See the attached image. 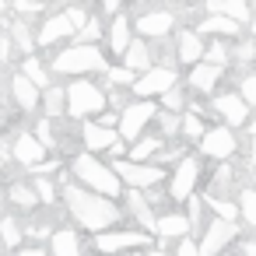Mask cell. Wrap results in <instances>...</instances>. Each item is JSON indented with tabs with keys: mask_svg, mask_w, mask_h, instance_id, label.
Wrapping results in <instances>:
<instances>
[{
	"mask_svg": "<svg viewBox=\"0 0 256 256\" xmlns=\"http://www.w3.org/2000/svg\"><path fill=\"white\" fill-rule=\"evenodd\" d=\"M60 200H64V210L70 214V221H74L81 232H92V235L102 232V228H112V224H120V221L126 218V210H123L112 196L95 193V190L81 186L78 179L67 182V186H60Z\"/></svg>",
	"mask_w": 256,
	"mask_h": 256,
	"instance_id": "6da1fadb",
	"label": "cell"
},
{
	"mask_svg": "<svg viewBox=\"0 0 256 256\" xmlns=\"http://www.w3.org/2000/svg\"><path fill=\"white\" fill-rule=\"evenodd\" d=\"M106 67H109V56L98 50V42L60 46L56 56L50 60L53 78H98V74H106Z\"/></svg>",
	"mask_w": 256,
	"mask_h": 256,
	"instance_id": "7a4b0ae2",
	"label": "cell"
},
{
	"mask_svg": "<svg viewBox=\"0 0 256 256\" xmlns=\"http://www.w3.org/2000/svg\"><path fill=\"white\" fill-rule=\"evenodd\" d=\"M70 176L81 182V186H88V190H95V193H106V196H112V200H120L123 196V179L116 176V168L109 165V162H102L98 154H92V151H78L74 158H70Z\"/></svg>",
	"mask_w": 256,
	"mask_h": 256,
	"instance_id": "3957f363",
	"label": "cell"
},
{
	"mask_svg": "<svg viewBox=\"0 0 256 256\" xmlns=\"http://www.w3.org/2000/svg\"><path fill=\"white\" fill-rule=\"evenodd\" d=\"M92 246H95V252L98 256H123V252H130V249H148V246H154V232H148V228H140V224H126V228H102V232H95L92 235Z\"/></svg>",
	"mask_w": 256,
	"mask_h": 256,
	"instance_id": "277c9868",
	"label": "cell"
},
{
	"mask_svg": "<svg viewBox=\"0 0 256 256\" xmlns=\"http://www.w3.org/2000/svg\"><path fill=\"white\" fill-rule=\"evenodd\" d=\"M106 109V88L92 78H74L67 84V116L70 120H92Z\"/></svg>",
	"mask_w": 256,
	"mask_h": 256,
	"instance_id": "5b68a950",
	"label": "cell"
},
{
	"mask_svg": "<svg viewBox=\"0 0 256 256\" xmlns=\"http://www.w3.org/2000/svg\"><path fill=\"white\" fill-rule=\"evenodd\" d=\"M200 176H204V158L193 154V151L182 154V158L172 165L168 179H165V190H168L172 204H186V200L200 190Z\"/></svg>",
	"mask_w": 256,
	"mask_h": 256,
	"instance_id": "8992f818",
	"label": "cell"
},
{
	"mask_svg": "<svg viewBox=\"0 0 256 256\" xmlns=\"http://www.w3.org/2000/svg\"><path fill=\"white\" fill-rule=\"evenodd\" d=\"M78 134H81V148L92 151V154H109V158H123L126 154V140L120 137L116 126H102L98 120H81L78 123Z\"/></svg>",
	"mask_w": 256,
	"mask_h": 256,
	"instance_id": "52a82bcc",
	"label": "cell"
},
{
	"mask_svg": "<svg viewBox=\"0 0 256 256\" xmlns=\"http://www.w3.org/2000/svg\"><path fill=\"white\" fill-rule=\"evenodd\" d=\"M196 151L200 158L207 162H235L242 144H238V130L228 126V123H218V126H207L204 137L196 140Z\"/></svg>",
	"mask_w": 256,
	"mask_h": 256,
	"instance_id": "ba28073f",
	"label": "cell"
},
{
	"mask_svg": "<svg viewBox=\"0 0 256 256\" xmlns=\"http://www.w3.org/2000/svg\"><path fill=\"white\" fill-rule=\"evenodd\" d=\"M112 168L123 179V186H130V190H154V186H162L168 179V168L165 165H158V162H134L126 154L123 158H112Z\"/></svg>",
	"mask_w": 256,
	"mask_h": 256,
	"instance_id": "9c48e42d",
	"label": "cell"
},
{
	"mask_svg": "<svg viewBox=\"0 0 256 256\" xmlns=\"http://www.w3.org/2000/svg\"><path fill=\"white\" fill-rule=\"evenodd\" d=\"M158 98H134L123 112H120V137L130 144V140H137L140 134H148L151 126H154V116H158Z\"/></svg>",
	"mask_w": 256,
	"mask_h": 256,
	"instance_id": "30bf717a",
	"label": "cell"
},
{
	"mask_svg": "<svg viewBox=\"0 0 256 256\" xmlns=\"http://www.w3.org/2000/svg\"><path fill=\"white\" fill-rule=\"evenodd\" d=\"M176 84H179V67L176 64H154L144 74H137V81L130 84V92H134V98H162Z\"/></svg>",
	"mask_w": 256,
	"mask_h": 256,
	"instance_id": "8fae6325",
	"label": "cell"
},
{
	"mask_svg": "<svg viewBox=\"0 0 256 256\" xmlns=\"http://www.w3.org/2000/svg\"><path fill=\"white\" fill-rule=\"evenodd\" d=\"M238 221H224V218H207L204 228L196 232V242H200V252L204 256H218L221 249H228L232 242H238Z\"/></svg>",
	"mask_w": 256,
	"mask_h": 256,
	"instance_id": "7c38bea8",
	"label": "cell"
},
{
	"mask_svg": "<svg viewBox=\"0 0 256 256\" xmlns=\"http://www.w3.org/2000/svg\"><path fill=\"white\" fill-rule=\"evenodd\" d=\"M176 25H179V18L172 11H165V8H151V11H140L134 18V32L144 36L148 42H165L176 32Z\"/></svg>",
	"mask_w": 256,
	"mask_h": 256,
	"instance_id": "4fadbf2b",
	"label": "cell"
},
{
	"mask_svg": "<svg viewBox=\"0 0 256 256\" xmlns=\"http://www.w3.org/2000/svg\"><path fill=\"white\" fill-rule=\"evenodd\" d=\"M210 112H214L221 123L235 126V130H242V126L249 123V116H252V109H249V102L238 95V88H235V92H214V95H210Z\"/></svg>",
	"mask_w": 256,
	"mask_h": 256,
	"instance_id": "5bb4252c",
	"label": "cell"
},
{
	"mask_svg": "<svg viewBox=\"0 0 256 256\" xmlns=\"http://www.w3.org/2000/svg\"><path fill=\"white\" fill-rule=\"evenodd\" d=\"M8 92H11V102L18 106V112H25V116L42 112V88H39L36 81H28L22 70H14V74H11Z\"/></svg>",
	"mask_w": 256,
	"mask_h": 256,
	"instance_id": "9a60e30c",
	"label": "cell"
},
{
	"mask_svg": "<svg viewBox=\"0 0 256 256\" xmlns=\"http://www.w3.org/2000/svg\"><path fill=\"white\" fill-rule=\"evenodd\" d=\"M224 74H228V67H218V64H207V60H196V64L190 67V74H186V88L196 92V95H207V98H210V95L221 88Z\"/></svg>",
	"mask_w": 256,
	"mask_h": 256,
	"instance_id": "2e32d148",
	"label": "cell"
},
{
	"mask_svg": "<svg viewBox=\"0 0 256 256\" xmlns=\"http://www.w3.org/2000/svg\"><path fill=\"white\" fill-rule=\"evenodd\" d=\"M42 158H50V148H46L32 130L14 134V140H11V162H14V165H22V168L28 172V168H32V165H39Z\"/></svg>",
	"mask_w": 256,
	"mask_h": 256,
	"instance_id": "e0dca14e",
	"label": "cell"
},
{
	"mask_svg": "<svg viewBox=\"0 0 256 256\" xmlns=\"http://www.w3.org/2000/svg\"><path fill=\"white\" fill-rule=\"evenodd\" d=\"M182 235H193V224H190V214L182 207H168V210H158V221H154V238L158 242H176Z\"/></svg>",
	"mask_w": 256,
	"mask_h": 256,
	"instance_id": "ac0fdd59",
	"label": "cell"
},
{
	"mask_svg": "<svg viewBox=\"0 0 256 256\" xmlns=\"http://www.w3.org/2000/svg\"><path fill=\"white\" fill-rule=\"evenodd\" d=\"M74 36H78V28H74V22L67 18V11L46 14L42 25L36 28V39H39L42 50H46V46H60V42H67V39H74Z\"/></svg>",
	"mask_w": 256,
	"mask_h": 256,
	"instance_id": "d6986e66",
	"label": "cell"
},
{
	"mask_svg": "<svg viewBox=\"0 0 256 256\" xmlns=\"http://www.w3.org/2000/svg\"><path fill=\"white\" fill-rule=\"evenodd\" d=\"M123 200H126V214L134 218V224H140V228H148V232H154V221H158V210H154V204L148 200V193L144 190H123Z\"/></svg>",
	"mask_w": 256,
	"mask_h": 256,
	"instance_id": "ffe728a7",
	"label": "cell"
},
{
	"mask_svg": "<svg viewBox=\"0 0 256 256\" xmlns=\"http://www.w3.org/2000/svg\"><path fill=\"white\" fill-rule=\"evenodd\" d=\"M106 42H109V53H112V56H123L126 46L134 42V18H130L126 11H120V14L109 18V25H106Z\"/></svg>",
	"mask_w": 256,
	"mask_h": 256,
	"instance_id": "44dd1931",
	"label": "cell"
},
{
	"mask_svg": "<svg viewBox=\"0 0 256 256\" xmlns=\"http://www.w3.org/2000/svg\"><path fill=\"white\" fill-rule=\"evenodd\" d=\"M46 246H50L53 256H84V242H81L78 224H56Z\"/></svg>",
	"mask_w": 256,
	"mask_h": 256,
	"instance_id": "7402d4cb",
	"label": "cell"
},
{
	"mask_svg": "<svg viewBox=\"0 0 256 256\" xmlns=\"http://www.w3.org/2000/svg\"><path fill=\"white\" fill-rule=\"evenodd\" d=\"M204 46H207V39H204L196 28H179V32H176V64L193 67V64L204 56Z\"/></svg>",
	"mask_w": 256,
	"mask_h": 256,
	"instance_id": "603a6c76",
	"label": "cell"
},
{
	"mask_svg": "<svg viewBox=\"0 0 256 256\" xmlns=\"http://www.w3.org/2000/svg\"><path fill=\"white\" fill-rule=\"evenodd\" d=\"M130 70H137V74H144L148 67H154L158 64V56H154V42H148L144 36H134V42L126 46V53L120 56Z\"/></svg>",
	"mask_w": 256,
	"mask_h": 256,
	"instance_id": "cb8c5ba5",
	"label": "cell"
},
{
	"mask_svg": "<svg viewBox=\"0 0 256 256\" xmlns=\"http://www.w3.org/2000/svg\"><path fill=\"white\" fill-rule=\"evenodd\" d=\"M242 22H235V18H228V14H207L200 25H196V32L200 36H210V39H238L242 36Z\"/></svg>",
	"mask_w": 256,
	"mask_h": 256,
	"instance_id": "d4e9b609",
	"label": "cell"
},
{
	"mask_svg": "<svg viewBox=\"0 0 256 256\" xmlns=\"http://www.w3.org/2000/svg\"><path fill=\"white\" fill-rule=\"evenodd\" d=\"M8 204H14V207L25 210V214H36V210L42 207L39 196H36L32 179H11V182H8Z\"/></svg>",
	"mask_w": 256,
	"mask_h": 256,
	"instance_id": "484cf974",
	"label": "cell"
},
{
	"mask_svg": "<svg viewBox=\"0 0 256 256\" xmlns=\"http://www.w3.org/2000/svg\"><path fill=\"white\" fill-rule=\"evenodd\" d=\"M165 148V137L158 134V130H148V134H140L137 140H130V148H126V158H134V162H154V154Z\"/></svg>",
	"mask_w": 256,
	"mask_h": 256,
	"instance_id": "4316f807",
	"label": "cell"
},
{
	"mask_svg": "<svg viewBox=\"0 0 256 256\" xmlns=\"http://www.w3.org/2000/svg\"><path fill=\"white\" fill-rule=\"evenodd\" d=\"M204 11L207 14H228V18L242 22V25H249V18H252L249 0H204Z\"/></svg>",
	"mask_w": 256,
	"mask_h": 256,
	"instance_id": "83f0119b",
	"label": "cell"
},
{
	"mask_svg": "<svg viewBox=\"0 0 256 256\" xmlns=\"http://www.w3.org/2000/svg\"><path fill=\"white\" fill-rule=\"evenodd\" d=\"M18 70H22L28 81H36L39 88L53 84V70H50V64H46L42 56H36V53H25V56L18 60Z\"/></svg>",
	"mask_w": 256,
	"mask_h": 256,
	"instance_id": "f1b7e54d",
	"label": "cell"
},
{
	"mask_svg": "<svg viewBox=\"0 0 256 256\" xmlns=\"http://www.w3.org/2000/svg\"><path fill=\"white\" fill-rule=\"evenodd\" d=\"M42 116H53V120L67 116V84H46L42 88Z\"/></svg>",
	"mask_w": 256,
	"mask_h": 256,
	"instance_id": "f546056e",
	"label": "cell"
},
{
	"mask_svg": "<svg viewBox=\"0 0 256 256\" xmlns=\"http://www.w3.org/2000/svg\"><path fill=\"white\" fill-rule=\"evenodd\" d=\"M256 64V39L252 36H238L232 39V67H238L242 74Z\"/></svg>",
	"mask_w": 256,
	"mask_h": 256,
	"instance_id": "4dcf8cb0",
	"label": "cell"
},
{
	"mask_svg": "<svg viewBox=\"0 0 256 256\" xmlns=\"http://www.w3.org/2000/svg\"><path fill=\"white\" fill-rule=\"evenodd\" d=\"M11 42H14V50H18L22 56L39 50V39H36L32 25H28V18H18V22H11Z\"/></svg>",
	"mask_w": 256,
	"mask_h": 256,
	"instance_id": "1f68e13d",
	"label": "cell"
},
{
	"mask_svg": "<svg viewBox=\"0 0 256 256\" xmlns=\"http://www.w3.org/2000/svg\"><path fill=\"white\" fill-rule=\"evenodd\" d=\"M204 200H207V210H210V214H218V218H224V221H242L238 196H207V193H204Z\"/></svg>",
	"mask_w": 256,
	"mask_h": 256,
	"instance_id": "d6a6232c",
	"label": "cell"
},
{
	"mask_svg": "<svg viewBox=\"0 0 256 256\" xmlns=\"http://www.w3.org/2000/svg\"><path fill=\"white\" fill-rule=\"evenodd\" d=\"M25 242V224H18L14 214H4L0 218V246L4 249H18Z\"/></svg>",
	"mask_w": 256,
	"mask_h": 256,
	"instance_id": "836d02e7",
	"label": "cell"
},
{
	"mask_svg": "<svg viewBox=\"0 0 256 256\" xmlns=\"http://www.w3.org/2000/svg\"><path fill=\"white\" fill-rule=\"evenodd\" d=\"M102 78V88H130L134 81H137V70H130L126 64H109L106 67V74H98Z\"/></svg>",
	"mask_w": 256,
	"mask_h": 256,
	"instance_id": "e575fe53",
	"label": "cell"
},
{
	"mask_svg": "<svg viewBox=\"0 0 256 256\" xmlns=\"http://www.w3.org/2000/svg\"><path fill=\"white\" fill-rule=\"evenodd\" d=\"M207 64H218V67H232V39H210L204 46V56Z\"/></svg>",
	"mask_w": 256,
	"mask_h": 256,
	"instance_id": "d590c367",
	"label": "cell"
},
{
	"mask_svg": "<svg viewBox=\"0 0 256 256\" xmlns=\"http://www.w3.org/2000/svg\"><path fill=\"white\" fill-rule=\"evenodd\" d=\"M32 186H36V196H39L42 207H56V200H60V182H56L53 176H32Z\"/></svg>",
	"mask_w": 256,
	"mask_h": 256,
	"instance_id": "8d00e7d4",
	"label": "cell"
},
{
	"mask_svg": "<svg viewBox=\"0 0 256 256\" xmlns=\"http://www.w3.org/2000/svg\"><path fill=\"white\" fill-rule=\"evenodd\" d=\"M179 126H182V112L158 109V116H154V126H151V130H158V134L168 140V137H179Z\"/></svg>",
	"mask_w": 256,
	"mask_h": 256,
	"instance_id": "74e56055",
	"label": "cell"
},
{
	"mask_svg": "<svg viewBox=\"0 0 256 256\" xmlns=\"http://www.w3.org/2000/svg\"><path fill=\"white\" fill-rule=\"evenodd\" d=\"M238 207H242V224L246 228H256V186L246 182L238 190Z\"/></svg>",
	"mask_w": 256,
	"mask_h": 256,
	"instance_id": "f35d334b",
	"label": "cell"
},
{
	"mask_svg": "<svg viewBox=\"0 0 256 256\" xmlns=\"http://www.w3.org/2000/svg\"><path fill=\"white\" fill-rule=\"evenodd\" d=\"M204 130H207V126H204V120H200V116H196L193 109H186V112H182V126H179V137H182L186 144H196V140L204 137Z\"/></svg>",
	"mask_w": 256,
	"mask_h": 256,
	"instance_id": "ab89813d",
	"label": "cell"
},
{
	"mask_svg": "<svg viewBox=\"0 0 256 256\" xmlns=\"http://www.w3.org/2000/svg\"><path fill=\"white\" fill-rule=\"evenodd\" d=\"M158 106H162V109H172V112H186V106H190V88H182V84L168 88V92L158 98Z\"/></svg>",
	"mask_w": 256,
	"mask_h": 256,
	"instance_id": "60d3db41",
	"label": "cell"
},
{
	"mask_svg": "<svg viewBox=\"0 0 256 256\" xmlns=\"http://www.w3.org/2000/svg\"><path fill=\"white\" fill-rule=\"evenodd\" d=\"M102 39H106V25H102L98 14H92V18L78 28V36H74V42H102Z\"/></svg>",
	"mask_w": 256,
	"mask_h": 256,
	"instance_id": "b9f144b4",
	"label": "cell"
},
{
	"mask_svg": "<svg viewBox=\"0 0 256 256\" xmlns=\"http://www.w3.org/2000/svg\"><path fill=\"white\" fill-rule=\"evenodd\" d=\"M204 210H207V200H204V193H193L190 200H186V214H190V224H193V235L204 228Z\"/></svg>",
	"mask_w": 256,
	"mask_h": 256,
	"instance_id": "7bdbcfd3",
	"label": "cell"
},
{
	"mask_svg": "<svg viewBox=\"0 0 256 256\" xmlns=\"http://www.w3.org/2000/svg\"><path fill=\"white\" fill-rule=\"evenodd\" d=\"M53 228H56V224H50V221H39V218H32V221L25 224V238H28V242H50Z\"/></svg>",
	"mask_w": 256,
	"mask_h": 256,
	"instance_id": "ee69618b",
	"label": "cell"
},
{
	"mask_svg": "<svg viewBox=\"0 0 256 256\" xmlns=\"http://www.w3.org/2000/svg\"><path fill=\"white\" fill-rule=\"evenodd\" d=\"M130 102H134V92H130V88H106V106H109V109L123 112Z\"/></svg>",
	"mask_w": 256,
	"mask_h": 256,
	"instance_id": "f6af8a7d",
	"label": "cell"
},
{
	"mask_svg": "<svg viewBox=\"0 0 256 256\" xmlns=\"http://www.w3.org/2000/svg\"><path fill=\"white\" fill-rule=\"evenodd\" d=\"M42 8H46V0H11V11L18 18H36V14H42Z\"/></svg>",
	"mask_w": 256,
	"mask_h": 256,
	"instance_id": "bcb514c9",
	"label": "cell"
},
{
	"mask_svg": "<svg viewBox=\"0 0 256 256\" xmlns=\"http://www.w3.org/2000/svg\"><path fill=\"white\" fill-rule=\"evenodd\" d=\"M238 95L249 102V109H256V70H246L238 78Z\"/></svg>",
	"mask_w": 256,
	"mask_h": 256,
	"instance_id": "7dc6e473",
	"label": "cell"
},
{
	"mask_svg": "<svg viewBox=\"0 0 256 256\" xmlns=\"http://www.w3.org/2000/svg\"><path fill=\"white\" fill-rule=\"evenodd\" d=\"M176 256H204V252L193 235H182V238H176Z\"/></svg>",
	"mask_w": 256,
	"mask_h": 256,
	"instance_id": "c3c4849f",
	"label": "cell"
},
{
	"mask_svg": "<svg viewBox=\"0 0 256 256\" xmlns=\"http://www.w3.org/2000/svg\"><path fill=\"white\" fill-rule=\"evenodd\" d=\"M14 256H53V252H50V246L32 242V246H18V249H14Z\"/></svg>",
	"mask_w": 256,
	"mask_h": 256,
	"instance_id": "681fc988",
	"label": "cell"
},
{
	"mask_svg": "<svg viewBox=\"0 0 256 256\" xmlns=\"http://www.w3.org/2000/svg\"><path fill=\"white\" fill-rule=\"evenodd\" d=\"M14 53V42H11V36H0V64H8V56Z\"/></svg>",
	"mask_w": 256,
	"mask_h": 256,
	"instance_id": "f907efd6",
	"label": "cell"
},
{
	"mask_svg": "<svg viewBox=\"0 0 256 256\" xmlns=\"http://www.w3.org/2000/svg\"><path fill=\"white\" fill-rule=\"evenodd\" d=\"M238 256H256V238H242L238 235Z\"/></svg>",
	"mask_w": 256,
	"mask_h": 256,
	"instance_id": "816d5d0a",
	"label": "cell"
},
{
	"mask_svg": "<svg viewBox=\"0 0 256 256\" xmlns=\"http://www.w3.org/2000/svg\"><path fill=\"white\" fill-rule=\"evenodd\" d=\"M102 11H106L109 18H112V14H120V11H123V0H102Z\"/></svg>",
	"mask_w": 256,
	"mask_h": 256,
	"instance_id": "f5cc1de1",
	"label": "cell"
},
{
	"mask_svg": "<svg viewBox=\"0 0 256 256\" xmlns=\"http://www.w3.org/2000/svg\"><path fill=\"white\" fill-rule=\"evenodd\" d=\"M246 165H249V168L256 172V137H252V144L246 148Z\"/></svg>",
	"mask_w": 256,
	"mask_h": 256,
	"instance_id": "db71d44e",
	"label": "cell"
},
{
	"mask_svg": "<svg viewBox=\"0 0 256 256\" xmlns=\"http://www.w3.org/2000/svg\"><path fill=\"white\" fill-rule=\"evenodd\" d=\"M144 256H176V252H168V249H165V242H162V246H148V249H144Z\"/></svg>",
	"mask_w": 256,
	"mask_h": 256,
	"instance_id": "11a10c76",
	"label": "cell"
},
{
	"mask_svg": "<svg viewBox=\"0 0 256 256\" xmlns=\"http://www.w3.org/2000/svg\"><path fill=\"white\" fill-rule=\"evenodd\" d=\"M242 130H246V134H249V137H256V120H252V116H249V123H246V126H242Z\"/></svg>",
	"mask_w": 256,
	"mask_h": 256,
	"instance_id": "9f6ffc18",
	"label": "cell"
},
{
	"mask_svg": "<svg viewBox=\"0 0 256 256\" xmlns=\"http://www.w3.org/2000/svg\"><path fill=\"white\" fill-rule=\"evenodd\" d=\"M8 11H11V0H0V18H4Z\"/></svg>",
	"mask_w": 256,
	"mask_h": 256,
	"instance_id": "6f0895ef",
	"label": "cell"
},
{
	"mask_svg": "<svg viewBox=\"0 0 256 256\" xmlns=\"http://www.w3.org/2000/svg\"><path fill=\"white\" fill-rule=\"evenodd\" d=\"M249 36L256 39V11H252V18H249Z\"/></svg>",
	"mask_w": 256,
	"mask_h": 256,
	"instance_id": "680465c9",
	"label": "cell"
},
{
	"mask_svg": "<svg viewBox=\"0 0 256 256\" xmlns=\"http://www.w3.org/2000/svg\"><path fill=\"white\" fill-rule=\"evenodd\" d=\"M218 256H238V249H232V246H228V249H221Z\"/></svg>",
	"mask_w": 256,
	"mask_h": 256,
	"instance_id": "91938a15",
	"label": "cell"
},
{
	"mask_svg": "<svg viewBox=\"0 0 256 256\" xmlns=\"http://www.w3.org/2000/svg\"><path fill=\"white\" fill-rule=\"evenodd\" d=\"M46 4H60V8H67V4H74V0H46Z\"/></svg>",
	"mask_w": 256,
	"mask_h": 256,
	"instance_id": "94428289",
	"label": "cell"
},
{
	"mask_svg": "<svg viewBox=\"0 0 256 256\" xmlns=\"http://www.w3.org/2000/svg\"><path fill=\"white\" fill-rule=\"evenodd\" d=\"M0 168H4V158H0Z\"/></svg>",
	"mask_w": 256,
	"mask_h": 256,
	"instance_id": "6125c7cd",
	"label": "cell"
}]
</instances>
